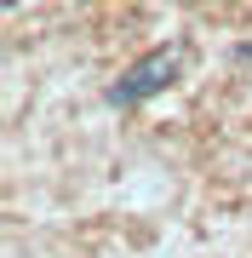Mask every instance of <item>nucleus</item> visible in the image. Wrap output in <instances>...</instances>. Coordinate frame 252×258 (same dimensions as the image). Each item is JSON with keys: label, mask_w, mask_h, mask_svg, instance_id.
Masks as SVG:
<instances>
[{"label": "nucleus", "mask_w": 252, "mask_h": 258, "mask_svg": "<svg viewBox=\"0 0 252 258\" xmlns=\"http://www.w3.org/2000/svg\"><path fill=\"white\" fill-rule=\"evenodd\" d=\"M172 75H178V46H155V52H143L138 63H132L121 81L109 86V103H121V109H132V103H149L155 92H166Z\"/></svg>", "instance_id": "f257e3e1"}]
</instances>
